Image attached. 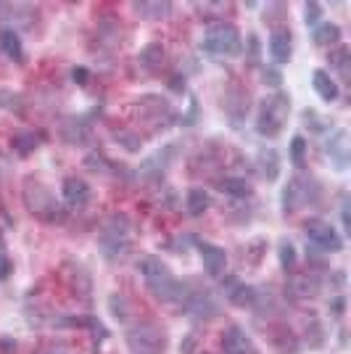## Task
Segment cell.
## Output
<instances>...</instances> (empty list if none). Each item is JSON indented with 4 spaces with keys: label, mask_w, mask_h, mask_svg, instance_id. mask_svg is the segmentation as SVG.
Here are the masks:
<instances>
[{
    "label": "cell",
    "mask_w": 351,
    "mask_h": 354,
    "mask_svg": "<svg viewBox=\"0 0 351 354\" xmlns=\"http://www.w3.org/2000/svg\"><path fill=\"white\" fill-rule=\"evenodd\" d=\"M304 153H307V140L301 135H296L291 140V162L296 167H304Z\"/></svg>",
    "instance_id": "obj_23"
},
{
    "label": "cell",
    "mask_w": 351,
    "mask_h": 354,
    "mask_svg": "<svg viewBox=\"0 0 351 354\" xmlns=\"http://www.w3.org/2000/svg\"><path fill=\"white\" fill-rule=\"evenodd\" d=\"M132 241V225L124 214H114L111 220L106 222L101 233V249L106 257H122L127 254Z\"/></svg>",
    "instance_id": "obj_4"
},
{
    "label": "cell",
    "mask_w": 351,
    "mask_h": 354,
    "mask_svg": "<svg viewBox=\"0 0 351 354\" xmlns=\"http://www.w3.org/2000/svg\"><path fill=\"white\" fill-rule=\"evenodd\" d=\"M346 143V133H336V140L333 143H328V153H333L338 162V169H346V153H349V148L343 146Z\"/></svg>",
    "instance_id": "obj_21"
},
{
    "label": "cell",
    "mask_w": 351,
    "mask_h": 354,
    "mask_svg": "<svg viewBox=\"0 0 351 354\" xmlns=\"http://www.w3.org/2000/svg\"><path fill=\"white\" fill-rule=\"evenodd\" d=\"M204 50L211 56H220V59H233V56H240V50H243V37L233 24L222 21V24H214L206 30Z\"/></svg>",
    "instance_id": "obj_2"
},
{
    "label": "cell",
    "mask_w": 351,
    "mask_h": 354,
    "mask_svg": "<svg viewBox=\"0 0 351 354\" xmlns=\"http://www.w3.org/2000/svg\"><path fill=\"white\" fill-rule=\"evenodd\" d=\"M304 21H307V27H320V16H322V8L317 3H307L304 6Z\"/></svg>",
    "instance_id": "obj_26"
},
{
    "label": "cell",
    "mask_w": 351,
    "mask_h": 354,
    "mask_svg": "<svg viewBox=\"0 0 351 354\" xmlns=\"http://www.w3.org/2000/svg\"><path fill=\"white\" fill-rule=\"evenodd\" d=\"M222 191L233 193V196H249V183L246 180H235V177H227L222 183Z\"/></svg>",
    "instance_id": "obj_24"
},
{
    "label": "cell",
    "mask_w": 351,
    "mask_h": 354,
    "mask_svg": "<svg viewBox=\"0 0 351 354\" xmlns=\"http://www.w3.org/2000/svg\"><path fill=\"white\" fill-rule=\"evenodd\" d=\"M45 354H66V349H64V346H50Z\"/></svg>",
    "instance_id": "obj_32"
},
{
    "label": "cell",
    "mask_w": 351,
    "mask_h": 354,
    "mask_svg": "<svg viewBox=\"0 0 351 354\" xmlns=\"http://www.w3.org/2000/svg\"><path fill=\"white\" fill-rule=\"evenodd\" d=\"M343 227H346V233H349V204H343Z\"/></svg>",
    "instance_id": "obj_31"
},
{
    "label": "cell",
    "mask_w": 351,
    "mask_h": 354,
    "mask_svg": "<svg viewBox=\"0 0 351 354\" xmlns=\"http://www.w3.org/2000/svg\"><path fill=\"white\" fill-rule=\"evenodd\" d=\"M0 101H6L3 109H8V111H21V98L11 90H0Z\"/></svg>",
    "instance_id": "obj_27"
},
{
    "label": "cell",
    "mask_w": 351,
    "mask_h": 354,
    "mask_svg": "<svg viewBox=\"0 0 351 354\" xmlns=\"http://www.w3.org/2000/svg\"><path fill=\"white\" fill-rule=\"evenodd\" d=\"M291 30H285V27L272 30V35H269V56H272V61L275 64H285V61H291Z\"/></svg>",
    "instance_id": "obj_12"
},
{
    "label": "cell",
    "mask_w": 351,
    "mask_h": 354,
    "mask_svg": "<svg viewBox=\"0 0 351 354\" xmlns=\"http://www.w3.org/2000/svg\"><path fill=\"white\" fill-rule=\"evenodd\" d=\"M259 167H262V175L267 180H275L280 175V162H278V153H275V148H267L259 153Z\"/></svg>",
    "instance_id": "obj_17"
},
{
    "label": "cell",
    "mask_w": 351,
    "mask_h": 354,
    "mask_svg": "<svg viewBox=\"0 0 351 354\" xmlns=\"http://www.w3.org/2000/svg\"><path fill=\"white\" fill-rule=\"evenodd\" d=\"M72 77H74V80H79V85H85V80H88V72L79 66V69H74V72H72Z\"/></svg>",
    "instance_id": "obj_30"
},
{
    "label": "cell",
    "mask_w": 351,
    "mask_h": 354,
    "mask_svg": "<svg viewBox=\"0 0 351 354\" xmlns=\"http://www.w3.org/2000/svg\"><path fill=\"white\" fill-rule=\"evenodd\" d=\"M8 257H6V251L0 249V278H6V275H8Z\"/></svg>",
    "instance_id": "obj_29"
},
{
    "label": "cell",
    "mask_w": 351,
    "mask_h": 354,
    "mask_svg": "<svg viewBox=\"0 0 351 354\" xmlns=\"http://www.w3.org/2000/svg\"><path fill=\"white\" fill-rule=\"evenodd\" d=\"M198 254H201V262H204V270L209 275H222L225 272V267H227V254L222 246L217 243H198Z\"/></svg>",
    "instance_id": "obj_10"
},
{
    "label": "cell",
    "mask_w": 351,
    "mask_h": 354,
    "mask_svg": "<svg viewBox=\"0 0 351 354\" xmlns=\"http://www.w3.org/2000/svg\"><path fill=\"white\" fill-rule=\"evenodd\" d=\"M0 48H3V53H6L8 59H14V61H21V56H24L21 40H19V35H16L14 30L0 32Z\"/></svg>",
    "instance_id": "obj_16"
},
{
    "label": "cell",
    "mask_w": 351,
    "mask_h": 354,
    "mask_svg": "<svg viewBox=\"0 0 351 354\" xmlns=\"http://www.w3.org/2000/svg\"><path fill=\"white\" fill-rule=\"evenodd\" d=\"M137 270L143 275L146 286L151 288V294L167 301V304H185L188 301V286L182 281H177L172 275V270L161 262L159 257H143L137 262Z\"/></svg>",
    "instance_id": "obj_1"
},
{
    "label": "cell",
    "mask_w": 351,
    "mask_h": 354,
    "mask_svg": "<svg viewBox=\"0 0 351 354\" xmlns=\"http://www.w3.org/2000/svg\"><path fill=\"white\" fill-rule=\"evenodd\" d=\"M185 310L191 315L193 320H211L220 315V304L211 294H191L188 301H185Z\"/></svg>",
    "instance_id": "obj_8"
},
{
    "label": "cell",
    "mask_w": 351,
    "mask_h": 354,
    "mask_svg": "<svg viewBox=\"0 0 351 354\" xmlns=\"http://www.w3.org/2000/svg\"><path fill=\"white\" fill-rule=\"evenodd\" d=\"M222 349H225V354H259V346L254 344L249 330L240 325H230L222 333Z\"/></svg>",
    "instance_id": "obj_7"
},
{
    "label": "cell",
    "mask_w": 351,
    "mask_h": 354,
    "mask_svg": "<svg viewBox=\"0 0 351 354\" xmlns=\"http://www.w3.org/2000/svg\"><path fill=\"white\" fill-rule=\"evenodd\" d=\"M320 288H322V281L314 272H296V275H291V281H288V294L293 299H314V296L320 294Z\"/></svg>",
    "instance_id": "obj_9"
},
{
    "label": "cell",
    "mask_w": 351,
    "mask_h": 354,
    "mask_svg": "<svg viewBox=\"0 0 351 354\" xmlns=\"http://www.w3.org/2000/svg\"><path fill=\"white\" fill-rule=\"evenodd\" d=\"M338 40H341V30H338L336 24L325 21L320 27H314V43L317 45H336Z\"/></svg>",
    "instance_id": "obj_19"
},
{
    "label": "cell",
    "mask_w": 351,
    "mask_h": 354,
    "mask_svg": "<svg viewBox=\"0 0 351 354\" xmlns=\"http://www.w3.org/2000/svg\"><path fill=\"white\" fill-rule=\"evenodd\" d=\"M309 201V180L304 177H293L288 188L283 191V207L285 212H298Z\"/></svg>",
    "instance_id": "obj_11"
},
{
    "label": "cell",
    "mask_w": 351,
    "mask_h": 354,
    "mask_svg": "<svg viewBox=\"0 0 351 354\" xmlns=\"http://www.w3.org/2000/svg\"><path fill=\"white\" fill-rule=\"evenodd\" d=\"M280 267L285 272H291L293 267H296V249H293L291 241H283L280 243Z\"/></svg>",
    "instance_id": "obj_22"
},
{
    "label": "cell",
    "mask_w": 351,
    "mask_h": 354,
    "mask_svg": "<svg viewBox=\"0 0 351 354\" xmlns=\"http://www.w3.org/2000/svg\"><path fill=\"white\" fill-rule=\"evenodd\" d=\"M288 114H291V101H288V95H272V98L264 101L256 130L262 135H267V138H275V135L283 130Z\"/></svg>",
    "instance_id": "obj_5"
},
{
    "label": "cell",
    "mask_w": 351,
    "mask_h": 354,
    "mask_svg": "<svg viewBox=\"0 0 351 354\" xmlns=\"http://www.w3.org/2000/svg\"><path fill=\"white\" fill-rule=\"evenodd\" d=\"M64 198L72 207H85L90 201V185L79 177H66L64 180Z\"/></svg>",
    "instance_id": "obj_13"
},
{
    "label": "cell",
    "mask_w": 351,
    "mask_h": 354,
    "mask_svg": "<svg viewBox=\"0 0 351 354\" xmlns=\"http://www.w3.org/2000/svg\"><path fill=\"white\" fill-rule=\"evenodd\" d=\"M312 85H314V90H317V95H320L322 101H328V104H330V101H336L338 98L336 80L325 72V69H317V72L312 74Z\"/></svg>",
    "instance_id": "obj_15"
},
{
    "label": "cell",
    "mask_w": 351,
    "mask_h": 354,
    "mask_svg": "<svg viewBox=\"0 0 351 354\" xmlns=\"http://www.w3.org/2000/svg\"><path fill=\"white\" fill-rule=\"evenodd\" d=\"M307 241L314 249L325 251V254H338L343 249V238L338 236V230L330 222L309 220L307 222Z\"/></svg>",
    "instance_id": "obj_6"
},
{
    "label": "cell",
    "mask_w": 351,
    "mask_h": 354,
    "mask_svg": "<svg viewBox=\"0 0 351 354\" xmlns=\"http://www.w3.org/2000/svg\"><path fill=\"white\" fill-rule=\"evenodd\" d=\"M124 339L132 354H164L167 349V336L156 323L132 325Z\"/></svg>",
    "instance_id": "obj_3"
},
{
    "label": "cell",
    "mask_w": 351,
    "mask_h": 354,
    "mask_svg": "<svg viewBox=\"0 0 351 354\" xmlns=\"http://www.w3.org/2000/svg\"><path fill=\"white\" fill-rule=\"evenodd\" d=\"M135 11H140L146 19L159 21V19H167V16H169L172 6H169V3H135Z\"/></svg>",
    "instance_id": "obj_18"
},
{
    "label": "cell",
    "mask_w": 351,
    "mask_h": 354,
    "mask_svg": "<svg viewBox=\"0 0 351 354\" xmlns=\"http://www.w3.org/2000/svg\"><path fill=\"white\" fill-rule=\"evenodd\" d=\"M225 296H227L233 304H238V307H246V304H254V301H256V291H254L251 286H246V283H240L238 278H230V281H227Z\"/></svg>",
    "instance_id": "obj_14"
},
{
    "label": "cell",
    "mask_w": 351,
    "mask_h": 354,
    "mask_svg": "<svg viewBox=\"0 0 351 354\" xmlns=\"http://www.w3.org/2000/svg\"><path fill=\"white\" fill-rule=\"evenodd\" d=\"M161 56H164V48H161V45L153 43V45H148L146 50L140 53V61H143L146 66H153L156 61H161Z\"/></svg>",
    "instance_id": "obj_25"
},
{
    "label": "cell",
    "mask_w": 351,
    "mask_h": 354,
    "mask_svg": "<svg viewBox=\"0 0 351 354\" xmlns=\"http://www.w3.org/2000/svg\"><path fill=\"white\" fill-rule=\"evenodd\" d=\"M346 56H349V50H346V48H341V50H336V53H333V64H336L343 74H346Z\"/></svg>",
    "instance_id": "obj_28"
},
{
    "label": "cell",
    "mask_w": 351,
    "mask_h": 354,
    "mask_svg": "<svg viewBox=\"0 0 351 354\" xmlns=\"http://www.w3.org/2000/svg\"><path fill=\"white\" fill-rule=\"evenodd\" d=\"M206 209H209V193L204 188H193L188 193V212L193 217H198V214H204Z\"/></svg>",
    "instance_id": "obj_20"
}]
</instances>
